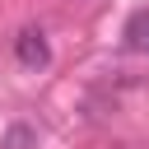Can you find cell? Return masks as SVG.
I'll return each mask as SVG.
<instances>
[{"mask_svg":"<svg viewBox=\"0 0 149 149\" xmlns=\"http://www.w3.org/2000/svg\"><path fill=\"white\" fill-rule=\"evenodd\" d=\"M14 56H19V65H28V70H42V65L51 61L47 33H42V28H23V33L14 37Z\"/></svg>","mask_w":149,"mask_h":149,"instance_id":"6da1fadb","label":"cell"},{"mask_svg":"<svg viewBox=\"0 0 149 149\" xmlns=\"http://www.w3.org/2000/svg\"><path fill=\"white\" fill-rule=\"evenodd\" d=\"M126 47L135 51V56H149V9H135L130 19H126Z\"/></svg>","mask_w":149,"mask_h":149,"instance_id":"7a4b0ae2","label":"cell"}]
</instances>
